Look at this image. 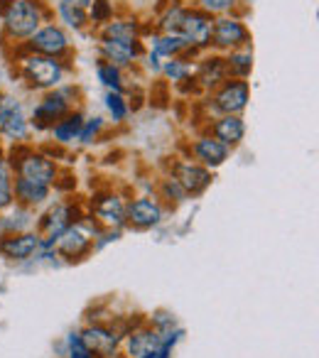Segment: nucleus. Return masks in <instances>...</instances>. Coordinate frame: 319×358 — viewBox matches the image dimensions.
I'll return each instance as SVG.
<instances>
[{
  "label": "nucleus",
  "instance_id": "obj_1",
  "mask_svg": "<svg viewBox=\"0 0 319 358\" xmlns=\"http://www.w3.org/2000/svg\"><path fill=\"white\" fill-rule=\"evenodd\" d=\"M52 13L47 0H8L0 8L3 20V40L13 45H25L45 22H52Z\"/></svg>",
  "mask_w": 319,
  "mask_h": 358
},
{
  "label": "nucleus",
  "instance_id": "obj_2",
  "mask_svg": "<svg viewBox=\"0 0 319 358\" xmlns=\"http://www.w3.org/2000/svg\"><path fill=\"white\" fill-rule=\"evenodd\" d=\"M69 71H71L69 62L52 59V57L35 55V52H27V50H22V47H17L15 74H17V79L25 84V89L45 94V91H52L64 84Z\"/></svg>",
  "mask_w": 319,
  "mask_h": 358
},
{
  "label": "nucleus",
  "instance_id": "obj_3",
  "mask_svg": "<svg viewBox=\"0 0 319 358\" xmlns=\"http://www.w3.org/2000/svg\"><path fill=\"white\" fill-rule=\"evenodd\" d=\"M79 96L81 89L76 84H62L52 91H45L40 96V101L32 106L30 115H27L30 128L37 130V133H50V128L57 120H62L69 110H74Z\"/></svg>",
  "mask_w": 319,
  "mask_h": 358
},
{
  "label": "nucleus",
  "instance_id": "obj_4",
  "mask_svg": "<svg viewBox=\"0 0 319 358\" xmlns=\"http://www.w3.org/2000/svg\"><path fill=\"white\" fill-rule=\"evenodd\" d=\"M13 167L15 177H22L27 182H35V185H45L55 189V182L59 179V164L55 157H50L42 150L30 148L27 143L15 145L10 152V157H6Z\"/></svg>",
  "mask_w": 319,
  "mask_h": 358
},
{
  "label": "nucleus",
  "instance_id": "obj_5",
  "mask_svg": "<svg viewBox=\"0 0 319 358\" xmlns=\"http://www.w3.org/2000/svg\"><path fill=\"white\" fill-rule=\"evenodd\" d=\"M101 226L94 221V216L84 214L69 226L62 236L55 241V253L57 258H64L66 263H79L86 255L94 253V241Z\"/></svg>",
  "mask_w": 319,
  "mask_h": 358
},
{
  "label": "nucleus",
  "instance_id": "obj_6",
  "mask_svg": "<svg viewBox=\"0 0 319 358\" xmlns=\"http://www.w3.org/2000/svg\"><path fill=\"white\" fill-rule=\"evenodd\" d=\"M250 103V84L243 79H226L206 96V106L216 115H241Z\"/></svg>",
  "mask_w": 319,
  "mask_h": 358
},
{
  "label": "nucleus",
  "instance_id": "obj_7",
  "mask_svg": "<svg viewBox=\"0 0 319 358\" xmlns=\"http://www.w3.org/2000/svg\"><path fill=\"white\" fill-rule=\"evenodd\" d=\"M22 50L27 52H35V55H45L52 57V59H62V62H69L74 50H71V37L59 22H45L25 45H20Z\"/></svg>",
  "mask_w": 319,
  "mask_h": 358
},
{
  "label": "nucleus",
  "instance_id": "obj_8",
  "mask_svg": "<svg viewBox=\"0 0 319 358\" xmlns=\"http://www.w3.org/2000/svg\"><path fill=\"white\" fill-rule=\"evenodd\" d=\"M0 135L13 145H22L30 140L32 128L20 99L10 94H0Z\"/></svg>",
  "mask_w": 319,
  "mask_h": 358
},
{
  "label": "nucleus",
  "instance_id": "obj_9",
  "mask_svg": "<svg viewBox=\"0 0 319 358\" xmlns=\"http://www.w3.org/2000/svg\"><path fill=\"white\" fill-rule=\"evenodd\" d=\"M250 45V30L246 25L243 15H221L214 17V30H211V50L226 55L231 50Z\"/></svg>",
  "mask_w": 319,
  "mask_h": 358
},
{
  "label": "nucleus",
  "instance_id": "obj_10",
  "mask_svg": "<svg viewBox=\"0 0 319 358\" xmlns=\"http://www.w3.org/2000/svg\"><path fill=\"white\" fill-rule=\"evenodd\" d=\"M211 30H214V17L206 15L204 10H199L194 6L187 8V15L180 27V37L187 42V47H190V52L194 57L211 52Z\"/></svg>",
  "mask_w": 319,
  "mask_h": 358
},
{
  "label": "nucleus",
  "instance_id": "obj_11",
  "mask_svg": "<svg viewBox=\"0 0 319 358\" xmlns=\"http://www.w3.org/2000/svg\"><path fill=\"white\" fill-rule=\"evenodd\" d=\"M125 204H128V199H123L118 192H113V189L96 192V194L91 196L89 216H94V221L101 229L123 231L125 226H128V221H125Z\"/></svg>",
  "mask_w": 319,
  "mask_h": 358
},
{
  "label": "nucleus",
  "instance_id": "obj_12",
  "mask_svg": "<svg viewBox=\"0 0 319 358\" xmlns=\"http://www.w3.org/2000/svg\"><path fill=\"white\" fill-rule=\"evenodd\" d=\"M79 336L84 341V346L91 353H96L99 358H118L120 356V341H123V331L111 324H86L84 329H79Z\"/></svg>",
  "mask_w": 319,
  "mask_h": 358
},
{
  "label": "nucleus",
  "instance_id": "obj_13",
  "mask_svg": "<svg viewBox=\"0 0 319 358\" xmlns=\"http://www.w3.org/2000/svg\"><path fill=\"white\" fill-rule=\"evenodd\" d=\"M145 42L143 40H99V57L101 62L118 66V69L128 71L143 59L145 55Z\"/></svg>",
  "mask_w": 319,
  "mask_h": 358
},
{
  "label": "nucleus",
  "instance_id": "obj_14",
  "mask_svg": "<svg viewBox=\"0 0 319 358\" xmlns=\"http://www.w3.org/2000/svg\"><path fill=\"white\" fill-rule=\"evenodd\" d=\"M165 204L157 196H135L125 204V221L138 231L155 229L165 221Z\"/></svg>",
  "mask_w": 319,
  "mask_h": 358
},
{
  "label": "nucleus",
  "instance_id": "obj_15",
  "mask_svg": "<svg viewBox=\"0 0 319 358\" xmlns=\"http://www.w3.org/2000/svg\"><path fill=\"white\" fill-rule=\"evenodd\" d=\"M160 348H162V336L143 319L133 329H125L123 341H120V351L125 358H145Z\"/></svg>",
  "mask_w": 319,
  "mask_h": 358
},
{
  "label": "nucleus",
  "instance_id": "obj_16",
  "mask_svg": "<svg viewBox=\"0 0 319 358\" xmlns=\"http://www.w3.org/2000/svg\"><path fill=\"white\" fill-rule=\"evenodd\" d=\"M170 174L180 182L182 189L187 192V196H201L211 187V182H214L211 169L201 167L199 162H194L190 157L175 159L170 167Z\"/></svg>",
  "mask_w": 319,
  "mask_h": 358
},
{
  "label": "nucleus",
  "instance_id": "obj_17",
  "mask_svg": "<svg viewBox=\"0 0 319 358\" xmlns=\"http://www.w3.org/2000/svg\"><path fill=\"white\" fill-rule=\"evenodd\" d=\"M42 236L37 231H22V234H3L0 238V255L10 263H27L40 253Z\"/></svg>",
  "mask_w": 319,
  "mask_h": 358
},
{
  "label": "nucleus",
  "instance_id": "obj_18",
  "mask_svg": "<svg viewBox=\"0 0 319 358\" xmlns=\"http://www.w3.org/2000/svg\"><path fill=\"white\" fill-rule=\"evenodd\" d=\"M229 79V71H226V62L224 55L219 52H204L199 55V62L194 64V74H192V81L194 86H199L201 91H214L219 84Z\"/></svg>",
  "mask_w": 319,
  "mask_h": 358
},
{
  "label": "nucleus",
  "instance_id": "obj_19",
  "mask_svg": "<svg viewBox=\"0 0 319 358\" xmlns=\"http://www.w3.org/2000/svg\"><path fill=\"white\" fill-rule=\"evenodd\" d=\"M187 150H190V159L199 162L201 167H206V169H219L221 164L231 157V150L209 133L197 135Z\"/></svg>",
  "mask_w": 319,
  "mask_h": 358
},
{
  "label": "nucleus",
  "instance_id": "obj_20",
  "mask_svg": "<svg viewBox=\"0 0 319 358\" xmlns=\"http://www.w3.org/2000/svg\"><path fill=\"white\" fill-rule=\"evenodd\" d=\"M209 135H214L219 143H224L229 150L239 148L246 138V120L243 115H216L209 123Z\"/></svg>",
  "mask_w": 319,
  "mask_h": 358
},
{
  "label": "nucleus",
  "instance_id": "obj_21",
  "mask_svg": "<svg viewBox=\"0 0 319 358\" xmlns=\"http://www.w3.org/2000/svg\"><path fill=\"white\" fill-rule=\"evenodd\" d=\"M99 40H143V22L135 15L113 17L99 27Z\"/></svg>",
  "mask_w": 319,
  "mask_h": 358
},
{
  "label": "nucleus",
  "instance_id": "obj_22",
  "mask_svg": "<svg viewBox=\"0 0 319 358\" xmlns=\"http://www.w3.org/2000/svg\"><path fill=\"white\" fill-rule=\"evenodd\" d=\"M13 194H15V204L25 206V209H37V206L47 204L52 196V187L35 185V182H27L22 177H15V185H13Z\"/></svg>",
  "mask_w": 319,
  "mask_h": 358
},
{
  "label": "nucleus",
  "instance_id": "obj_23",
  "mask_svg": "<svg viewBox=\"0 0 319 358\" xmlns=\"http://www.w3.org/2000/svg\"><path fill=\"white\" fill-rule=\"evenodd\" d=\"M84 110L81 108H74L64 115L62 120H57L55 125L50 128V135H52V143L55 145H71L76 143L81 133V125H84Z\"/></svg>",
  "mask_w": 319,
  "mask_h": 358
},
{
  "label": "nucleus",
  "instance_id": "obj_24",
  "mask_svg": "<svg viewBox=\"0 0 319 358\" xmlns=\"http://www.w3.org/2000/svg\"><path fill=\"white\" fill-rule=\"evenodd\" d=\"M187 8L190 6L182 3V0H170V3H165L162 10H160V15L155 17V32H162V35H180Z\"/></svg>",
  "mask_w": 319,
  "mask_h": 358
},
{
  "label": "nucleus",
  "instance_id": "obj_25",
  "mask_svg": "<svg viewBox=\"0 0 319 358\" xmlns=\"http://www.w3.org/2000/svg\"><path fill=\"white\" fill-rule=\"evenodd\" d=\"M150 50L155 52L162 59H172V57H187V59H194V55L190 52L187 42L180 35H162V32H153L150 37Z\"/></svg>",
  "mask_w": 319,
  "mask_h": 358
},
{
  "label": "nucleus",
  "instance_id": "obj_26",
  "mask_svg": "<svg viewBox=\"0 0 319 358\" xmlns=\"http://www.w3.org/2000/svg\"><path fill=\"white\" fill-rule=\"evenodd\" d=\"M253 59H255V57H253V47H250V45L226 52L224 62H226V71H229V79L248 81V76L253 74V64H255Z\"/></svg>",
  "mask_w": 319,
  "mask_h": 358
},
{
  "label": "nucleus",
  "instance_id": "obj_27",
  "mask_svg": "<svg viewBox=\"0 0 319 358\" xmlns=\"http://www.w3.org/2000/svg\"><path fill=\"white\" fill-rule=\"evenodd\" d=\"M52 13L57 15V20H59V25L64 27V30H74V32H81L86 30L89 25V13L81 10V8H76L74 3H69V0H57L55 8H52Z\"/></svg>",
  "mask_w": 319,
  "mask_h": 358
},
{
  "label": "nucleus",
  "instance_id": "obj_28",
  "mask_svg": "<svg viewBox=\"0 0 319 358\" xmlns=\"http://www.w3.org/2000/svg\"><path fill=\"white\" fill-rule=\"evenodd\" d=\"M192 74H194V64L187 57L165 59L162 62V69H160V76H165L172 86H185L187 81H192Z\"/></svg>",
  "mask_w": 319,
  "mask_h": 358
},
{
  "label": "nucleus",
  "instance_id": "obj_29",
  "mask_svg": "<svg viewBox=\"0 0 319 358\" xmlns=\"http://www.w3.org/2000/svg\"><path fill=\"white\" fill-rule=\"evenodd\" d=\"M96 79L104 86L106 91H118V94H125V71L118 69V66L108 64V62H96Z\"/></svg>",
  "mask_w": 319,
  "mask_h": 358
},
{
  "label": "nucleus",
  "instance_id": "obj_30",
  "mask_svg": "<svg viewBox=\"0 0 319 358\" xmlns=\"http://www.w3.org/2000/svg\"><path fill=\"white\" fill-rule=\"evenodd\" d=\"M104 106H106V113H108V118L113 120L115 125L125 123L130 115V99L125 94H118V91H106L104 96Z\"/></svg>",
  "mask_w": 319,
  "mask_h": 358
},
{
  "label": "nucleus",
  "instance_id": "obj_31",
  "mask_svg": "<svg viewBox=\"0 0 319 358\" xmlns=\"http://www.w3.org/2000/svg\"><path fill=\"white\" fill-rule=\"evenodd\" d=\"M243 0H197L194 8L204 10L211 17H221V15H243Z\"/></svg>",
  "mask_w": 319,
  "mask_h": 358
},
{
  "label": "nucleus",
  "instance_id": "obj_32",
  "mask_svg": "<svg viewBox=\"0 0 319 358\" xmlns=\"http://www.w3.org/2000/svg\"><path fill=\"white\" fill-rule=\"evenodd\" d=\"M13 185H15V174L6 157H0V211H8L15 206V194H13Z\"/></svg>",
  "mask_w": 319,
  "mask_h": 358
},
{
  "label": "nucleus",
  "instance_id": "obj_33",
  "mask_svg": "<svg viewBox=\"0 0 319 358\" xmlns=\"http://www.w3.org/2000/svg\"><path fill=\"white\" fill-rule=\"evenodd\" d=\"M106 128H108V120H106L104 115H86L84 125H81L79 138H76V143H81V145H94V143H99L101 135L106 133Z\"/></svg>",
  "mask_w": 319,
  "mask_h": 358
},
{
  "label": "nucleus",
  "instance_id": "obj_34",
  "mask_svg": "<svg viewBox=\"0 0 319 358\" xmlns=\"http://www.w3.org/2000/svg\"><path fill=\"white\" fill-rule=\"evenodd\" d=\"M86 13H89V25L99 30L101 25H106V22H111L115 17V6L111 0H94Z\"/></svg>",
  "mask_w": 319,
  "mask_h": 358
},
{
  "label": "nucleus",
  "instance_id": "obj_35",
  "mask_svg": "<svg viewBox=\"0 0 319 358\" xmlns=\"http://www.w3.org/2000/svg\"><path fill=\"white\" fill-rule=\"evenodd\" d=\"M157 192H160V199L170 201V204H182V201L190 199V196H187V192L182 189V185L177 182L175 177H172V174H167V177L160 179Z\"/></svg>",
  "mask_w": 319,
  "mask_h": 358
},
{
  "label": "nucleus",
  "instance_id": "obj_36",
  "mask_svg": "<svg viewBox=\"0 0 319 358\" xmlns=\"http://www.w3.org/2000/svg\"><path fill=\"white\" fill-rule=\"evenodd\" d=\"M64 358H99V356L84 346L79 331H69L64 338Z\"/></svg>",
  "mask_w": 319,
  "mask_h": 358
},
{
  "label": "nucleus",
  "instance_id": "obj_37",
  "mask_svg": "<svg viewBox=\"0 0 319 358\" xmlns=\"http://www.w3.org/2000/svg\"><path fill=\"white\" fill-rule=\"evenodd\" d=\"M148 324L155 329L157 334H165V331H172V329H177L180 324H177L175 314L172 312H165V309H160V312H155L153 317L148 319Z\"/></svg>",
  "mask_w": 319,
  "mask_h": 358
},
{
  "label": "nucleus",
  "instance_id": "obj_38",
  "mask_svg": "<svg viewBox=\"0 0 319 358\" xmlns=\"http://www.w3.org/2000/svg\"><path fill=\"white\" fill-rule=\"evenodd\" d=\"M140 62H143L145 69H148L150 74H153V76H160V69H162V62H165V59L155 55L153 50H145V55H143V59H140Z\"/></svg>",
  "mask_w": 319,
  "mask_h": 358
},
{
  "label": "nucleus",
  "instance_id": "obj_39",
  "mask_svg": "<svg viewBox=\"0 0 319 358\" xmlns=\"http://www.w3.org/2000/svg\"><path fill=\"white\" fill-rule=\"evenodd\" d=\"M145 358H172V348H160V351H155V353H150V356H145Z\"/></svg>",
  "mask_w": 319,
  "mask_h": 358
}]
</instances>
